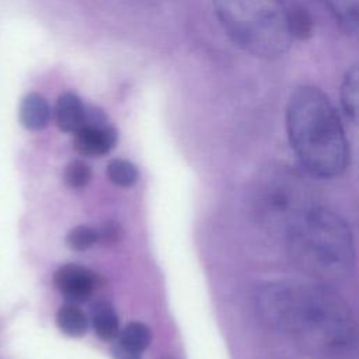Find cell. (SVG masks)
<instances>
[{
	"mask_svg": "<svg viewBox=\"0 0 359 359\" xmlns=\"http://www.w3.org/2000/svg\"><path fill=\"white\" fill-rule=\"evenodd\" d=\"M289 29L293 39H309L314 32V20L303 7L287 8Z\"/></svg>",
	"mask_w": 359,
	"mask_h": 359,
	"instance_id": "9a60e30c",
	"label": "cell"
},
{
	"mask_svg": "<svg viewBox=\"0 0 359 359\" xmlns=\"http://www.w3.org/2000/svg\"><path fill=\"white\" fill-rule=\"evenodd\" d=\"M293 262L318 282L346 278L355 265V241L348 223L313 202L282 233Z\"/></svg>",
	"mask_w": 359,
	"mask_h": 359,
	"instance_id": "3957f363",
	"label": "cell"
},
{
	"mask_svg": "<svg viewBox=\"0 0 359 359\" xmlns=\"http://www.w3.org/2000/svg\"><path fill=\"white\" fill-rule=\"evenodd\" d=\"M258 201L264 223L279 234L304 208L314 202L304 184L285 171H275L264 178Z\"/></svg>",
	"mask_w": 359,
	"mask_h": 359,
	"instance_id": "5b68a950",
	"label": "cell"
},
{
	"mask_svg": "<svg viewBox=\"0 0 359 359\" xmlns=\"http://www.w3.org/2000/svg\"><path fill=\"white\" fill-rule=\"evenodd\" d=\"M98 241V231L88 226H77L66 236V243L72 250L84 251Z\"/></svg>",
	"mask_w": 359,
	"mask_h": 359,
	"instance_id": "e0dca14e",
	"label": "cell"
},
{
	"mask_svg": "<svg viewBox=\"0 0 359 359\" xmlns=\"http://www.w3.org/2000/svg\"><path fill=\"white\" fill-rule=\"evenodd\" d=\"M91 168L80 160L70 161L65 168V182L70 188H83L91 180Z\"/></svg>",
	"mask_w": 359,
	"mask_h": 359,
	"instance_id": "ac0fdd59",
	"label": "cell"
},
{
	"mask_svg": "<svg viewBox=\"0 0 359 359\" xmlns=\"http://www.w3.org/2000/svg\"><path fill=\"white\" fill-rule=\"evenodd\" d=\"M56 324L63 334L70 337H80L86 334L88 320L84 311L74 306V303H67L57 310Z\"/></svg>",
	"mask_w": 359,
	"mask_h": 359,
	"instance_id": "5bb4252c",
	"label": "cell"
},
{
	"mask_svg": "<svg viewBox=\"0 0 359 359\" xmlns=\"http://www.w3.org/2000/svg\"><path fill=\"white\" fill-rule=\"evenodd\" d=\"M339 98L346 116L359 125V63L346 70L341 83Z\"/></svg>",
	"mask_w": 359,
	"mask_h": 359,
	"instance_id": "7c38bea8",
	"label": "cell"
},
{
	"mask_svg": "<svg viewBox=\"0 0 359 359\" xmlns=\"http://www.w3.org/2000/svg\"><path fill=\"white\" fill-rule=\"evenodd\" d=\"M53 114L60 130L76 133L87 122L88 105L74 91H65L59 95Z\"/></svg>",
	"mask_w": 359,
	"mask_h": 359,
	"instance_id": "ba28073f",
	"label": "cell"
},
{
	"mask_svg": "<svg viewBox=\"0 0 359 359\" xmlns=\"http://www.w3.org/2000/svg\"><path fill=\"white\" fill-rule=\"evenodd\" d=\"M107 175L118 187H132L139 177L136 167L128 160H112L107 167Z\"/></svg>",
	"mask_w": 359,
	"mask_h": 359,
	"instance_id": "2e32d148",
	"label": "cell"
},
{
	"mask_svg": "<svg viewBox=\"0 0 359 359\" xmlns=\"http://www.w3.org/2000/svg\"><path fill=\"white\" fill-rule=\"evenodd\" d=\"M91 324L95 334L104 341H111L119 334L118 316L114 307L105 300H100L93 304Z\"/></svg>",
	"mask_w": 359,
	"mask_h": 359,
	"instance_id": "4fadbf2b",
	"label": "cell"
},
{
	"mask_svg": "<svg viewBox=\"0 0 359 359\" xmlns=\"http://www.w3.org/2000/svg\"><path fill=\"white\" fill-rule=\"evenodd\" d=\"M341 31L359 42V0H324Z\"/></svg>",
	"mask_w": 359,
	"mask_h": 359,
	"instance_id": "8fae6325",
	"label": "cell"
},
{
	"mask_svg": "<svg viewBox=\"0 0 359 359\" xmlns=\"http://www.w3.org/2000/svg\"><path fill=\"white\" fill-rule=\"evenodd\" d=\"M121 233H122V230L118 223L108 222L98 231V241H102L104 244H114V243L119 241Z\"/></svg>",
	"mask_w": 359,
	"mask_h": 359,
	"instance_id": "d6986e66",
	"label": "cell"
},
{
	"mask_svg": "<svg viewBox=\"0 0 359 359\" xmlns=\"http://www.w3.org/2000/svg\"><path fill=\"white\" fill-rule=\"evenodd\" d=\"M52 109L46 98L38 93L27 94L20 104V121L29 130H41L48 126Z\"/></svg>",
	"mask_w": 359,
	"mask_h": 359,
	"instance_id": "30bf717a",
	"label": "cell"
},
{
	"mask_svg": "<svg viewBox=\"0 0 359 359\" xmlns=\"http://www.w3.org/2000/svg\"><path fill=\"white\" fill-rule=\"evenodd\" d=\"M151 334L142 323L128 324L119 334V339L112 348L115 359H142L143 351L149 346Z\"/></svg>",
	"mask_w": 359,
	"mask_h": 359,
	"instance_id": "9c48e42d",
	"label": "cell"
},
{
	"mask_svg": "<svg viewBox=\"0 0 359 359\" xmlns=\"http://www.w3.org/2000/svg\"><path fill=\"white\" fill-rule=\"evenodd\" d=\"M257 307L266 325L316 358L344 356L358 344L352 310L323 282H268L258 290Z\"/></svg>",
	"mask_w": 359,
	"mask_h": 359,
	"instance_id": "6da1fadb",
	"label": "cell"
},
{
	"mask_svg": "<svg viewBox=\"0 0 359 359\" xmlns=\"http://www.w3.org/2000/svg\"><path fill=\"white\" fill-rule=\"evenodd\" d=\"M118 142V133L107 122L105 114L97 107H88L87 122L74 133V149L88 157H98L109 153Z\"/></svg>",
	"mask_w": 359,
	"mask_h": 359,
	"instance_id": "8992f818",
	"label": "cell"
},
{
	"mask_svg": "<svg viewBox=\"0 0 359 359\" xmlns=\"http://www.w3.org/2000/svg\"><path fill=\"white\" fill-rule=\"evenodd\" d=\"M286 130L290 146L304 168L318 178L344 172L349 144L330 98L314 86H300L289 97Z\"/></svg>",
	"mask_w": 359,
	"mask_h": 359,
	"instance_id": "7a4b0ae2",
	"label": "cell"
},
{
	"mask_svg": "<svg viewBox=\"0 0 359 359\" xmlns=\"http://www.w3.org/2000/svg\"><path fill=\"white\" fill-rule=\"evenodd\" d=\"M229 38L259 59H278L292 45L287 7L282 0H213Z\"/></svg>",
	"mask_w": 359,
	"mask_h": 359,
	"instance_id": "277c9868",
	"label": "cell"
},
{
	"mask_svg": "<svg viewBox=\"0 0 359 359\" xmlns=\"http://www.w3.org/2000/svg\"><path fill=\"white\" fill-rule=\"evenodd\" d=\"M53 283L70 303H81L100 286V276L84 266L67 264L55 272Z\"/></svg>",
	"mask_w": 359,
	"mask_h": 359,
	"instance_id": "52a82bcc",
	"label": "cell"
}]
</instances>
